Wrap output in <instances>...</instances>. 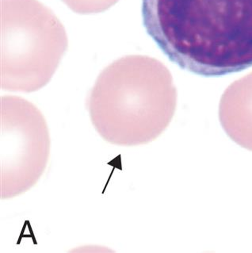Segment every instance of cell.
Returning <instances> with one entry per match:
<instances>
[{"label": "cell", "mask_w": 252, "mask_h": 253, "mask_svg": "<svg viewBox=\"0 0 252 253\" xmlns=\"http://www.w3.org/2000/svg\"><path fill=\"white\" fill-rule=\"evenodd\" d=\"M176 89L162 63L127 56L102 71L89 101L94 126L110 142H150L166 129L176 107Z\"/></svg>", "instance_id": "obj_2"}, {"label": "cell", "mask_w": 252, "mask_h": 253, "mask_svg": "<svg viewBox=\"0 0 252 253\" xmlns=\"http://www.w3.org/2000/svg\"><path fill=\"white\" fill-rule=\"evenodd\" d=\"M1 79L9 90L46 84L68 48L62 23L38 0H1Z\"/></svg>", "instance_id": "obj_3"}, {"label": "cell", "mask_w": 252, "mask_h": 253, "mask_svg": "<svg viewBox=\"0 0 252 253\" xmlns=\"http://www.w3.org/2000/svg\"><path fill=\"white\" fill-rule=\"evenodd\" d=\"M219 118L228 137L252 151V73L225 90L220 99Z\"/></svg>", "instance_id": "obj_4"}, {"label": "cell", "mask_w": 252, "mask_h": 253, "mask_svg": "<svg viewBox=\"0 0 252 253\" xmlns=\"http://www.w3.org/2000/svg\"><path fill=\"white\" fill-rule=\"evenodd\" d=\"M143 25L171 62L203 77L252 67V0H142Z\"/></svg>", "instance_id": "obj_1"}, {"label": "cell", "mask_w": 252, "mask_h": 253, "mask_svg": "<svg viewBox=\"0 0 252 253\" xmlns=\"http://www.w3.org/2000/svg\"><path fill=\"white\" fill-rule=\"evenodd\" d=\"M78 14H97L108 10L119 0H61Z\"/></svg>", "instance_id": "obj_5"}]
</instances>
